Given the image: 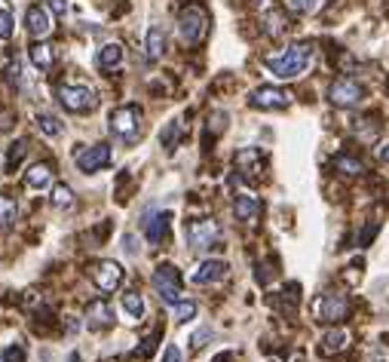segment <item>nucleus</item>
I'll return each instance as SVG.
<instances>
[{
    "instance_id": "nucleus-1",
    "label": "nucleus",
    "mask_w": 389,
    "mask_h": 362,
    "mask_svg": "<svg viewBox=\"0 0 389 362\" xmlns=\"http://www.w3.org/2000/svg\"><path fill=\"white\" fill-rule=\"evenodd\" d=\"M309 62H313V43H294V46H288V49L276 52V56L263 58L267 71L273 77H279V80H294V77H300L303 71L309 68Z\"/></svg>"
},
{
    "instance_id": "nucleus-2",
    "label": "nucleus",
    "mask_w": 389,
    "mask_h": 362,
    "mask_svg": "<svg viewBox=\"0 0 389 362\" xmlns=\"http://www.w3.org/2000/svg\"><path fill=\"white\" fill-rule=\"evenodd\" d=\"M108 126H110V133L117 138H123V142H135L138 133H141V111H138L135 104H123V108L110 111Z\"/></svg>"
},
{
    "instance_id": "nucleus-3",
    "label": "nucleus",
    "mask_w": 389,
    "mask_h": 362,
    "mask_svg": "<svg viewBox=\"0 0 389 362\" xmlns=\"http://www.w3.org/2000/svg\"><path fill=\"white\" fill-rule=\"evenodd\" d=\"M184 236H187V242L193 249H215L217 242H221V227H217L215 218H193L184 225Z\"/></svg>"
},
{
    "instance_id": "nucleus-4",
    "label": "nucleus",
    "mask_w": 389,
    "mask_h": 362,
    "mask_svg": "<svg viewBox=\"0 0 389 362\" xmlns=\"http://www.w3.org/2000/svg\"><path fill=\"white\" fill-rule=\"evenodd\" d=\"M150 282H154L156 295H160L166 304H178L181 301V273H178L175 264H160L150 276Z\"/></svg>"
},
{
    "instance_id": "nucleus-5",
    "label": "nucleus",
    "mask_w": 389,
    "mask_h": 362,
    "mask_svg": "<svg viewBox=\"0 0 389 362\" xmlns=\"http://www.w3.org/2000/svg\"><path fill=\"white\" fill-rule=\"evenodd\" d=\"M206 12L200 10V6H187V10H181V16H178V34H181V41L187 46H196L206 37Z\"/></svg>"
},
{
    "instance_id": "nucleus-6",
    "label": "nucleus",
    "mask_w": 389,
    "mask_h": 362,
    "mask_svg": "<svg viewBox=\"0 0 389 362\" xmlns=\"http://www.w3.org/2000/svg\"><path fill=\"white\" fill-rule=\"evenodd\" d=\"M349 313V301L344 295H319V298L313 301V317L319 322H325V326H334V322H344Z\"/></svg>"
},
{
    "instance_id": "nucleus-7",
    "label": "nucleus",
    "mask_w": 389,
    "mask_h": 362,
    "mask_svg": "<svg viewBox=\"0 0 389 362\" xmlns=\"http://www.w3.org/2000/svg\"><path fill=\"white\" fill-rule=\"evenodd\" d=\"M328 98H331V104H338V108H355V104L365 98V87H362L359 80H353V77H338V80L328 87Z\"/></svg>"
},
{
    "instance_id": "nucleus-8",
    "label": "nucleus",
    "mask_w": 389,
    "mask_h": 362,
    "mask_svg": "<svg viewBox=\"0 0 389 362\" xmlns=\"http://www.w3.org/2000/svg\"><path fill=\"white\" fill-rule=\"evenodd\" d=\"M58 102L68 111H74V114H83V111L95 108L98 95H95V89H89V87H71V83H64V87H58Z\"/></svg>"
},
{
    "instance_id": "nucleus-9",
    "label": "nucleus",
    "mask_w": 389,
    "mask_h": 362,
    "mask_svg": "<svg viewBox=\"0 0 389 362\" xmlns=\"http://www.w3.org/2000/svg\"><path fill=\"white\" fill-rule=\"evenodd\" d=\"M248 104H252V108H261V111H282L292 104V92H285L279 87H261L248 95Z\"/></svg>"
},
{
    "instance_id": "nucleus-10",
    "label": "nucleus",
    "mask_w": 389,
    "mask_h": 362,
    "mask_svg": "<svg viewBox=\"0 0 389 362\" xmlns=\"http://www.w3.org/2000/svg\"><path fill=\"white\" fill-rule=\"evenodd\" d=\"M74 163L80 166V172H98L110 163V148L108 144H92V148H80L74 154Z\"/></svg>"
},
{
    "instance_id": "nucleus-11",
    "label": "nucleus",
    "mask_w": 389,
    "mask_h": 362,
    "mask_svg": "<svg viewBox=\"0 0 389 362\" xmlns=\"http://www.w3.org/2000/svg\"><path fill=\"white\" fill-rule=\"evenodd\" d=\"M92 280L102 292H114L123 282V267L117 261H98V264H92Z\"/></svg>"
},
{
    "instance_id": "nucleus-12",
    "label": "nucleus",
    "mask_w": 389,
    "mask_h": 362,
    "mask_svg": "<svg viewBox=\"0 0 389 362\" xmlns=\"http://www.w3.org/2000/svg\"><path fill=\"white\" fill-rule=\"evenodd\" d=\"M25 25H28V34L37 37V41L49 37V31H52V16H49V10H46V6H40V3L28 6V12H25Z\"/></svg>"
},
{
    "instance_id": "nucleus-13",
    "label": "nucleus",
    "mask_w": 389,
    "mask_h": 362,
    "mask_svg": "<svg viewBox=\"0 0 389 362\" xmlns=\"http://www.w3.org/2000/svg\"><path fill=\"white\" fill-rule=\"evenodd\" d=\"M224 276H227V261L209 258L190 273V282H193V286H212V282H221Z\"/></svg>"
},
{
    "instance_id": "nucleus-14",
    "label": "nucleus",
    "mask_w": 389,
    "mask_h": 362,
    "mask_svg": "<svg viewBox=\"0 0 389 362\" xmlns=\"http://www.w3.org/2000/svg\"><path fill=\"white\" fill-rule=\"evenodd\" d=\"M86 326L95 328V332H102V328H110V326H114V307H110L104 298L92 301V304L86 307Z\"/></svg>"
},
{
    "instance_id": "nucleus-15",
    "label": "nucleus",
    "mask_w": 389,
    "mask_h": 362,
    "mask_svg": "<svg viewBox=\"0 0 389 362\" xmlns=\"http://www.w3.org/2000/svg\"><path fill=\"white\" fill-rule=\"evenodd\" d=\"M233 215L239 221H255L261 215V200L255 194H236L233 196Z\"/></svg>"
},
{
    "instance_id": "nucleus-16",
    "label": "nucleus",
    "mask_w": 389,
    "mask_h": 362,
    "mask_svg": "<svg viewBox=\"0 0 389 362\" xmlns=\"http://www.w3.org/2000/svg\"><path fill=\"white\" fill-rule=\"evenodd\" d=\"M169 221H172V215L169 212H156V215H150L148 221H144V236H148L150 242H163L166 240V234H169Z\"/></svg>"
},
{
    "instance_id": "nucleus-17",
    "label": "nucleus",
    "mask_w": 389,
    "mask_h": 362,
    "mask_svg": "<svg viewBox=\"0 0 389 362\" xmlns=\"http://www.w3.org/2000/svg\"><path fill=\"white\" fill-rule=\"evenodd\" d=\"M163 52H166V31L160 25H150L148 37H144V56H148V62H156Z\"/></svg>"
},
{
    "instance_id": "nucleus-18",
    "label": "nucleus",
    "mask_w": 389,
    "mask_h": 362,
    "mask_svg": "<svg viewBox=\"0 0 389 362\" xmlns=\"http://www.w3.org/2000/svg\"><path fill=\"white\" fill-rule=\"evenodd\" d=\"M349 347V335L340 332V328H334V332H325L319 341V353L322 357H334V353H344Z\"/></svg>"
},
{
    "instance_id": "nucleus-19",
    "label": "nucleus",
    "mask_w": 389,
    "mask_h": 362,
    "mask_svg": "<svg viewBox=\"0 0 389 362\" xmlns=\"http://www.w3.org/2000/svg\"><path fill=\"white\" fill-rule=\"evenodd\" d=\"M236 166H239V172L242 175H258L261 169H263V157H261V150L258 148H242L239 154H236Z\"/></svg>"
},
{
    "instance_id": "nucleus-20",
    "label": "nucleus",
    "mask_w": 389,
    "mask_h": 362,
    "mask_svg": "<svg viewBox=\"0 0 389 362\" xmlns=\"http://www.w3.org/2000/svg\"><path fill=\"white\" fill-rule=\"evenodd\" d=\"M49 181H52V166H49V163H34V166L25 172V184H28L31 190L49 188Z\"/></svg>"
},
{
    "instance_id": "nucleus-21",
    "label": "nucleus",
    "mask_w": 389,
    "mask_h": 362,
    "mask_svg": "<svg viewBox=\"0 0 389 362\" xmlns=\"http://www.w3.org/2000/svg\"><path fill=\"white\" fill-rule=\"evenodd\" d=\"M120 307H123V313H126V317H129V322H138V319L144 317V298L135 292V289H129V292H123Z\"/></svg>"
},
{
    "instance_id": "nucleus-22",
    "label": "nucleus",
    "mask_w": 389,
    "mask_h": 362,
    "mask_svg": "<svg viewBox=\"0 0 389 362\" xmlns=\"http://www.w3.org/2000/svg\"><path fill=\"white\" fill-rule=\"evenodd\" d=\"M28 56H31V62H34V68H40V71H49L52 65H56V49H52L49 43H34L28 49Z\"/></svg>"
},
{
    "instance_id": "nucleus-23",
    "label": "nucleus",
    "mask_w": 389,
    "mask_h": 362,
    "mask_svg": "<svg viewBox=\"0 0 389 362\" xmlns=\"http://www.w3.org/2000/svg\"><path fill=\"white\" fill-rule=\"evenodd\" d=\"M120 62H123V46L120 43H104L102 49H98V68L110 71V68H117Z\"/></svg>"
},
{
    "instance_id": "nucleus-24",
    "label": "nucleus",
    "mask_w": 389,
    "mask_h": 362,
    "mask_svg": "<svg viewBox=\"0 0 389 362\" xmlns=\"http://www.w3.org/2000/svg\"><path fill=\"white\" fill-rule=\"evenodd\" d=\"M285 28H288V19L282 10H270L267 16H263V31H267L270 37H282Z\"/></svg>"
},
{
    "instance_id": "nucleus-25",
    "label": "nucleus",
    "mask_w": 389,
    "mask_h": 362,
    "mask_svg": "<svg viewBox=\"0 0 389 362\" xmlns=\"http://www.w3.org/2000/svg\"><path fill=\"white\" fill-rule=\"evenodd\" d=\"M334 169L344 172V175H362L365 172V163H362L359 157H353V154H338L334 157Z\"/></svg>"
},
{
    "instance_id": "nucleus-26",
    "label": "nucleus",
    "mask_w": 389,
    "mask_h": 362,
    "mask_svg": "<svg viewBox=\"0 0 389 362\" xmlns=\"http://www.w3.org/2000/svg\"><path fill=\"white\" fill-rule=\"evenodd\" d=\"M16 218H19V203H16V196L0 194V225L10 227V225H16Z\"/></svg>"
},
{
    "instance_id": "nucleus-27",
    "label": "nucleus",
    "mask_w": 389,
    "mask_h": 362,
    "mask_svg": "<svg viewBox=\"0 0 389 362\" xmlns=\"http://www.w3.org/2000/svg\"><path fill=\"white\" fill-rule=\"evenodd\" d=\"M52 206L56 209H71L74 206V190H71L68 184H56V188H52Z\"/></svg>"
},
{
    "instance_id": "nucleus-28",
    "label": "nucleus",
    "mask_w": 389,
    "mask_h": 362,
    "mask_svg": "<svg viewBox=\"0 0 389 362\" xmlns=\"http://www.w3.org/2000/svg\"><path fill=\"white\" fill-rule=\"evenodd\" d=\"M34 120H37V129H40L43 135H58V133H62V123H58V117H52V114H37Z\"/></svg>"
},
{
    "instance_id": "nucleus-29",
    "label": "nucleus",
    "mask_w": 389,
    "mask_h": 362,
    "mask_svg": "<svg viewBox=\"0 0 389 362\" xmlns=\"http://www.w3.org/2000/svg\"><path fill=\"white\" fill-rule=\"evenodd\" d=\"M160 142H163V148H169V150H172V148H175V144H178V142H181V123H178V120H172V123H169V126H166V129H163V135H160Z\"/></svg>"
},
{
    "instance_id": "nucleus-30",
    "label": "nucleus",
    "mask_w": 389,
    "mask_h": 362,
    "mask_svg": "<svg viewBox=\"0 0 389 362\" xmlns=\"http://www.w3.org/2000/svg\"><path fill=\"white\" fill-rule=\"evenodd\" d=\"M196 317V304L193 301H178L175 304V319L178 322H187V319H193Z\"/></svg>"
},
{
    "instance_id": "nucleus-31",
    "label": "nucleus",
    "mask_w": 389,
    "mask_h": 362,
    "mask_svg": "<svg viewBox=\"0 0 389 362\" xmlns=\"http://www.w3.org/2000/svg\"><path fill=\"white\" fill-rule=\"evenodd\" d=\"M12 37V12L6 6H0V41H10Z\"/></svg>"
},
{
    "instance_id": "nucleus-32",
    "label": "nucleus",
    "mask_w": 389,
    "mask_h": 362,
    "mask_svg": "<svg viewBox=\"0 0 389 362\" xmlns=\"http://www.w3.org/2000/svg\"><path fill=\"white\" fill-rule=\"evenodd\" d=\"M22 157H25V142H16V144L10 148V157H6V169L12 172V169L22 163Z\"/></svg>"
},
{
    "instance_id": "nucleus-33",
    "label": "nucleus",
    "mask_w": 389,
    "mask_h": 362,
    "mask_svg": "<svg viewBox=\"0 0 389 362\" xmlns=\"http://www.w3.org/2000/svg\"><path fill=\"white\" fill-rule=\"evenodd\" d=\"M156 341H160V328H156V332H154V335H148V338H144V341H141V350H138V357H141V359H148V357H150V353H154V350H156Z\"/></svg>"
},
{
    "instance_id": "nucleus-34",
    "label": "nucleus",
    "mask_w": 389,
    "mask_h": 362,
    "mask_svg": "<svg viewBox=\"0 0 389 362\" xmlns=\"http://www.w3.org/2000/svg\"><path fill=\"white\" fill-rule=\"evenodd\" d=\"M212 335H215V332H212V328H209V326H202V328H200V332H196V335H193V350H200V347H206V341H209V338H212Z\"/></svg>"
},
{
    "instance_id": "nucleus-35",
    "label": "nucleus",
    "mask_w": 389,
    "mask_h": 362,
    "mask_svg": "<svg viewBox=\"0 0 389 362\" xmlns=\"http://www.w3.org/2000/svg\"><path fill=\"white\" fill-rule=\"evenodd\" d=\"M3 362H25V350H22V347H6Z\"/></svg>"
},
{
    "instance_id": "nucleus-36",
    "label": "nucleus",
    "mask_w": 389,
    "mask_h": 362,
    "mask_svg": "<svg viewBox=\"0 0 389 362\" xmlns=\"http://www.w3.org/2000/svg\"><path fill=\"white\" fill-rule=\"evenodd\" d=\"M163 362H181V350H178L175 344H169L166 353H163Z\"/></svg>"
},
{
    "instance_id": "nucleus-37",
    "label": "nucleus",
    "mask_w": 389,
    "mask_h": 362,
    "mask_svg": "<svg viewBox=\"0 0 389 362\" xmlns=\"http://www.w3.org/2000/svg\"><path fill=\"white\" fill-rule=\"evenodd\" d=\"M292 6L298 12H309V10H316V0H292Z\"/></svg>"
},
{
    "instance_id": "nucleus-38",
    "label": "nucleus",
    "mask_w": 389,
    "mask_h": 362,
    "mask_svg": "<svg viewBox=\"0 0 389 362\" xmlns=\"http://www.w3.org/2000/svg\"><path fill=\"white\" fill-rule=\"evenodd\" d=\"M49 10L56 12V16H64V12H68V3H64V0H49Z\"/></svg>"
},
{
    "instance_id": "nucleus-39",
    "label": "nucleus",
    "mask_w": 389,
    "mask_h": 362,
    "mask_svg": "<svg viewBox=\"0 0 389 362\" xmlns=\"http://www.w3.org/2000/svg\"><path fill=\"white\" fill-rule=\"evenodd\" d=\"M123 249H126L129 255H135V252H138V249H135V236H132V234L123 236Z\"/></svg>"
},
{
    "instance_id": "nucleus-40",
    "label": "nucleus",
    "mask_w": 389,
    "mask_h": 362,
    "mask_svg": "<svg viewBox=\"0 0 389 362\" xmlns=\"http://www.w3.org/2000/svg\"><path fill=\"white\" fill-rule=\"evenodd\" d=\"M68 362H80V353L74 350V353H71V357H68Z\"/></svg>"
},
{
    "instance_id": "nucleus-41",
    "label": "nucleus",
    "mask_w": 389,
    "mask_h": 362,
    "mask_svg": "<svg viewBox=\"0 0 389 362\" xmlns=\"http://www.w3.org/2000/svg\"><path fill=\"white\" fill-rule=\"evenodd\" d=\"M380 157H384V160L389 163V144H386V148H384V150H380Z\"/></svg>"
},
{
    "instance_id": "nucleus-42",
    "label": "nucleus",
    "mask_w": 389,
    "mask_h": 362,
    "mask_svg": "<svg viewBox=\"0 0 389 362\" xmlns=\"http://www.w3.org/2000/svg\"><path fill=\"white\" fill-rule=\"evenodd\" d=\"M258 3H267V0H258Z\"/></svg>"
}]
</instances>
